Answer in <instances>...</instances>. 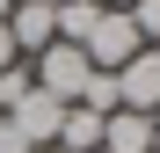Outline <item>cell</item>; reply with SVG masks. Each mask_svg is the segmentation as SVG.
Returning a JSON list of instances; mask_svg holds the SVG:
<instances>
[{
  "label": "cell",
  "instance_id": "obj_1",
  "mask_svg": "<svg viewBox=\"0 0 160 153\" xmlns=\"http://www.w3.org/2000/svg\"><path fill=\"white\" fill-rule=\"evenodd\" d=\"M29 80H37L51 102H80V88L95 80V66H88V51H80V44H44L37 66H29Z\"/></svg>",
  "mask_w": 160,
  "mask_h": 153
},
{
  "label": "cell",
  "instance_id": "obj_2",
  "mask_svg": "<svg viewBox=\"0 0 160 153\" xmlns=\"http://www.w3.org/2000/svg\"><path fill=\"white\" fill-rule=\"evenodd\" d=\"M80 51H88L95 73H117V66H131V59L146 51V37H138V22H131L124 8H102V22L88 29V44H80Z\"/></svg>",
  "mask_w": 160,
  "mask_h": 153
},
{
  "label": "cell",
  "instance_id": "obj_3",
  "mask_svg": "<svg viewBox=\"0 0 160 153\" xmlns=\"http://www.w3.org/2000/svg\"><path fill=\"white\" fill-rule=\"evenodd\" d=\"M117 110H138V117L160 110V51H153V44H146L131 66H117Z\"/></svg>",
  "mask_w": 160,
  "mask_h": 153
},
{
  "label": "cell",
  "instance_id": "obj_4",
  "mask_svg": "<svg viewBox=\"0 0 160 153\" xmlns=\"http://www.w3.org/2000/svg\"><path fill=\"white\" fill-rule=\"evenodd\" d=\"M8 37H15V51H37L44 44H58V8H51V0H15L8 8Z\"/></svg>",
  "mask_w": 160,
  "mask_h": 153
},
{
  "label": "cell",
  "instance_id": "obj_5",
  "mask_svg": "<svg viewBox=\"0 0 160 153\" xmlns=\"http://www.w3.org/2000/svg\"><path fill=\"white\" fill-rule=\"evenodd\" d=\"M58 117H66V102H51L44 88H29V95H22L15 110H8V124H15V131L29 139V146H51V139H58Z\"/></svg>",
  "mask_w": 160,
  "mask_h": 153
},
{
  "label": "cell",
  "instance_id": "obj_6",
  "mask_svg": "<svg viewBox=\"0 0 160 153\" xmlns=\"http://www.w3.org/2000/svg\"><path fill=\"white\" fill-rule=\"evenodd\" d=\"M102 153H153V117L109 110V117H102Z\"/></svg>",
  "mask_w": 160,
  "mask_h": 153
},
{
  "label": "cell",
  "instance_id": "obj_7",
  "mask_svg": "<svg viewBox=\"0 0 160 153\" xmlns=\"http://www.w3.org/2000/svg\"><path fill=\"white\" fill-rule=\"evenodd\" d=\"M58 153H95L102 146V117L95 110H80V102H66V117H58V139H51Z\"/></svg>",
  "mask_w": 160,
  "mask_h": 153
},
{
  "label": "cell",
  "instance_id": "obj_8",
  "mask_svg": "<svg viewBox=\"0 0 160 153\" xmlns=\"http://www.w3.org/2000/svg\"><path fill=\"white\" fill-rule=\"evenodd\" d=\"M58 8V44H88V29L102 22V0H51Z\"/></svg>",
  "mask_w": 160,
  "mask_h": 153
},
{
  "label": "cell",
  "instance_id": "obj_9",
  "mask_svg": "<svg viewBox=\"0 0 160 153\" xmlns=\"http://www.w3.org/2000/svg\"><path fill=\"white\" fill-rule=\"evenodd\" d=\"M80 110H95V117H109V110H117V73H95V80L80 88Z\"/></svg>",
  "mask_w": 160,
  "mask_h": 153
},
{
  "label": "cell",
  "instance_id": "obj_10",
  "mask_svg": "<svg viewBox=\"0 0 160 153\" xmlns=\"http://www.w3.org/2000/svg\"><path fill=\"white\" fill-rule=\"evenodd\" d=\"M29 88H37V80H29V66H22V59H15L8 73H0V117H8V110H15V102H22V95H29Z\"/></svg>",
  "mask_w": 160,
  "mask_h": 153
},
{
  "label": "cell",
  "instance_id": "obj_11",
  "mask_svg": "<svg viewBox=\"0 0 160 153\" xmlns=\"http://www.w3.org/2000/svg\"><path fill=\"white\" fill-rule=\"evenodd\" d=\"M124 15L138 22V37H146V44H160V0H131Z\"/></svg>",
  "mask_w": 160,
  "mask_h": 153
},
{
  "label": "cell",
  "instance_id": "obj_12",
  "mask_svg": "<svg viewBox=\"0 0 160 153\" xmlns=\"http://www.w3.org/2000/svg\"><path fill=\"white\" fill-rule=\"evenodd\" d=\"M0 153H37V146H29V139H22V131H15V124H8V117H0Z\"/></svg>",
  "mask_w": 160,
  "mask_h": 153
},
{
  "label": "cell",
  "instance_id": "obj_13",
  "mask_svg": "<svg viewBox=\"0 0 160 153\" xmlns=\"http://www.w3.org/2000/svg\"><path fill=\"white\" fill-rule=\"evenodd\" d=\"M15 59H22V51H15V37H8V22H0V73H8Z\"/></svg>",
  "mask_w": 160,
  "mask_h": 153
},
{
  "label": "cell",
  "instance_id": "obj_14",
  "mask_svg": "<svg viewBox=\"0 0 160 153\" xmlns=\"http://www.w3.org/2000/svg\"><path fill=\"white\" fill-rule=\"evenodd\" d=\"M153 153H160V110H153Z\"/></svg>",
  "mask_w": 160,
  "mask_h": 153
},
{
  "label": "cell",
  "instance_id": "obj_15",
  "mask_svg": "<svg viewBox=\"0 0 160 153\" xmlns=\"http://www.w3.org/2000/svg\"><path fill=\"white\" fill-rule=\"evenodd\" d=\"M102 8H131V0H102Z\"/></svg>",
  "mask_w": 160,
  "mask_h": 153
},
{
  "label": "cell",
  "instance_id": "obj_16",
  "mask_svg": "<svg viewBox=\"0 0 160 153\" xmlns=\"http://www.w3.org/2000/svg\"><path fill=\"white\" fill-rule=\"evenodd\" d=\"M37 153H58V146H37Z\"/></svg>",
  "mask_w": 160,
  "mask_h": 153
},
{
  "label": "cell",
  "instance_id": "obj_17",
  "mask_svg": "<svg viewBox=\"0 0 160 153\" xmlns=\"http://www.w3.org/2000/svg\"><path fill=\"white\" fill-rule=\"evenodd\" d=\"M8 8H15V0H8Z\"/></svg>",
  "mask_w": 160,
  "mask_h": 153
},
{
  "label": "cell",
  "instance_id": "obj_18",
  "mask_svg": "<svg viewBox=\"0 0 160 153\" xmlns=\"http://www.w3.org/2000/svg\"><path fill=\"white\" fill-rule=\"evenodd\" d=\"M95 153H102V146H95Z\"/></svg>",
  "mask_w": 160,
  "mask_h": 153
},
{
  "label": "cell",
  "instance_id": "obj_19",
  "mask_svg": "<svg viewBox=\"0 0 160 153\" xmlns=\"http://www.w3.org/2000/svg\"><path fill=\"white\" fill-rule=\"evenodd\" d=\"M153 51H160V44H153Z\"/></svg>",
  "mask_w": 160,
  "mask_h": 153
}]
</instances>
